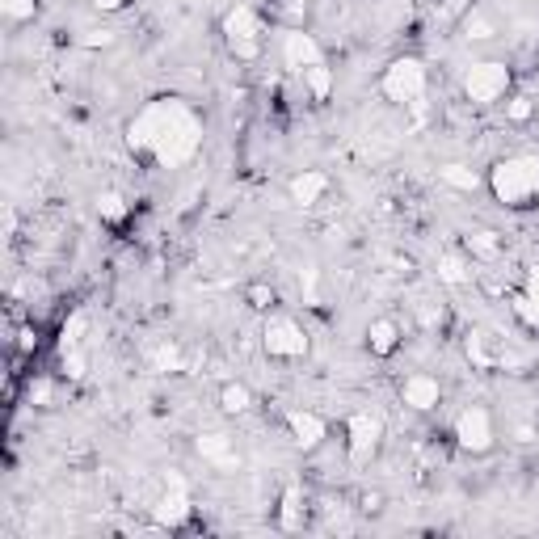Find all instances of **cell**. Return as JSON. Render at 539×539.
I'll return each instance as SVG.
<instances>
[{
	"label": "cell",
	"instance_id": "cell-8",
	"mask_svg": "<svg viewBox=\"0 0 539 539\" xmlns=\"http://www.w3.org/2000/svg\"><path fill=\"white\" fill-rule=\"evenodd\" d=\"M384 438H388L384 413H375V409H354V413H346V422H342V443H346L350 464H371V459L379 455V447H384Z\"/></svg>",
	"mask_w": 539,
	"mask_h": 539
},
{
	"label": "cell",
	"instance_id": "cell-11",
	"mask_svg": "<svg viewBox=\"0 0 539 539\" xmlns=\"http://www.w3.org/2000/svg\"><path fill=\"white\" fill-rule=\"evenodd\" d=\"M278 59H283V68H287L291 76H299L304 68L321 64L325 47L316 43V34H308L304 26H287L283 34H278Z\"/></svg>",
	"mask_w": 539,
	"mask_h": 539
},
{
	"label": "cell",
	"instance_id": "cell-22",
	"mask_svg": "<svg viewBox=\"0 0 539 539\" xmlns=\"http://www.w3.org/2000/svg\"><path fill=\"white\" fill-rule=\"evenodd\" d=\"M308 518V497L299 485H283V497H278V510H274V523L278 531H299Z\"/></svg>",
	"mask_w": 539,
	"mask_h": 539
},
{
	"label": "cell",
	"instance_id": "cell-34",
	"mask_svg": "<svg viewBox=\"0 0 539 539\" xmlns=\"http://www.w3.org/2000/svg\"><path fill=\"white\" fill-rule=\"evenodd\" d=\"M89 9L102 13V17H118V13L131 9V0H89Z\"/></svg>",
	"mask_w": 539,
	"mask_h": 539
},
{
	"label": "cell",
	"instance_id": "cell-17",
	"mask_svg": "<svg viewBox=\"0 0 539 539\" xmlns=\"http://www.w3.org/2000/svg\"><path fill=\"white\" fill-rule=\"evenodd\" d=\"M510 308H514V316H518V321H523L527 329L539 333V262L523 270V283L510 291Z\"/></svg>",
	"mask_w": 539,
	"mask_h": 539
},
{
	"label": "cell",
	"instance_id": "cell-30",
	"mask_svg": "<svg viewBox=\"0 0 539 539\" xmlns=\"http://www.w3.org/2000/svg\"><path fill=\"white\" fill-rule=\"evenodd\" d=\"M85 51H110L118 43V34L114 30H102V26H93V30H81V38H76Z\"/></svg>",
	"mask_w": 539,
	"mask_h": 539
},
{
	"label": "cell",
	"instance_id": "cell-27",
	"mask_svg": "<svg viewBox=\"0 0 539 539\" xmlns=\"http://www.w3.org/2000/svg\"><path fill=\"white\" fill-rule=\"evenodd\" d=\"M85 329H89V316L85 312H72L68 321H64V329H59V354H64V350H81Z\"/></svg>",
	"mask_w": 539,
	"mask_h": 539
},
{
	"label": "cell",
	"instance_id": "cell-14",
	"mask_svg": "<svg viewBox=\"0 0 539 539\" xmlns=\"http://www.w3.org/2000/svg\"><path fill=\"white\" fill-rule=\"evenodd\" d=\"M194 518V506H190V493L182 481H173L161 497H156V506H152V523L161 527V531H182L186 523Z\"/></svg>",
	"mask_w": 539,
	"mask_h": 539
},
{
	"label": "cell",
	"instance_id": "cell-26",
	"mask_svg": "<svg viewBox=\"0 0 539 539\" xmlns=\"http://www.w3.org/2000/svg\"><path fill=\"white\" fill-rule=\"evenodd\" d=\"M245 304H249L253 312L270 316V312L278 308V291H274V283H266V278H257V283H249V287H245Z\"/></svg>",
	"mask_w": 539,
	"mask_h": 539
},
{
	"label": "cell",
	"instance_id": "cell-9",
	"mask_svg": "<svg viewBox=\"0 0 539 539\" xmlns=\"http://www.w3.org/2000/svg\"><path fill=\"white\" fill-rule=\"evenodd\" d=\"M396 401H401L409 413H438L447 401V388H443V379L430 375V371H409L396 379Z\"/></svg>",
	"mask_w": 539,
	"mask_h": 539
},
{
	"label": "cell",
	"instance_id": "cell-15",
	"mask_svg": "<svg viewBox=\"0 0 539 539\" xmlns=\"http://www.w3.org/2000/svg\"><path fill=\"white\" fill-rule=\"evenodd\" d=\"M329 190H333V177L325 169H299V173L287 177V198L299 211H312L316 203H325Z\"/></svg>",
	"mask_w": 539,
	"mask_h": 539
},
{
	"label": "cell",
	"instance_id": "cell-18",
	"mask_svg": "<svg viewBox=\"0 0 539 539\" xmlns=\"http://www.w3.org/2000/svg\"><path fill=\"white\" fill-rule=\"evenodd\" d=\"M497 34H502V22H497L485 5H472L464 17H459V38H464L468 47H485Z\"/></svg>",
	"mask_w": 539,
	"mask_h": 539
},
{
	"label": "cell",
	"instance_id": "cell-19",
	"mask_svg": "<svg viewBox=\"0 0 539 539\" xmlns=\"http://www.w3.org/2000/svg\"><path fill=\"white\" fill-rule=\"evenodd\" d=\"M476 262L464 253V249H447L443 257H438V283H447L451 291H464V287H472L476 283V270H472Z\"/></svg>",
	"mask_w": 539,
	"mask_h": 539
},
{
	"label": "cell",
	"instance_id": "cell-2",
	"mask_svg": "<svg viewBox=\"0 0 539 539\" xmlns=\"http://www.w3.org/2000/svg\"><path fill=\"white\" fill-rule=\"evenodd\" d=\"M485 190L497 207L527 211L539 203V156L535 152H510L497 156L485 169Z\"/></svg>",
	"mask_w": 539,
	"mask_h": 539
},
{
	"label": "cell",
	"instance_id": "cell-35",
	"mask_svg": "<svg viewBox=\"0 0 539 539\" xmlns=\"http://www.w3.org/2000/svg\"><path fill=\"white\" fill-rule=\"evenodd\" d=\"M17 350H34V329H22V333H17Z\"/></svg>",
	"mask_w": 539,
	"mask_h": 539
},
{
	"label": "cell",
	"instance_id": "cell-32",
	"mask_svg": "<svg viewBox=\"0 0 539 539\" xmlns=\"http://www.w3.org/2000/svg\"><path fill=\"white\" fill-rule=\"evenodd\" d=\"M464 350H468V358H472L476 367H493V354H489V346H485V333H468Z\"/></svg>",
	"mask_w": 539,
	"mask_h": 539
},
{
	"label": "cell",
	"instance_id": "cell-20",
	"mask_svg": "<svg viewBox=\"0 0 539 539\" xmlns=\"http://www.w3.org/2000/svg\"><path fill=\"white\" fill-rule=\"evenodd\" d=\"M215 405H219L224 417H245V413H253L257 396H253V388L245 384V379H224L219 392H215Z\"/></svg>",
	"mask_w": 539,
	"mask_h": 539
},
{
	"label": "cell",
	"instance_id": "cell-4",
	"mask_svg": "<svg viewBox=\"0 0 539 539\" xmlns=\"http://www.w3.org/2000/svg\"><path fill=\"white\" fill-rule=\"evenodd\" d=\"M430 89V68L422 55H396L379 72V97L396 110H413Z\"/></svg>",
	"mask_w": 539,
	"mask_h": 539
},
{
	"label": "cell",
	"instance_id": "cell-6",
	"mask_svg": "<svg viewBox=\"0 0 539 539\" xmlns=\"http://www.w3.org/2000/svg\"><path fill=\"white\" fill-rule=\"evenodd\" d=\"M308 350H312V337L291 312L274 308L262 321V354L270 358V363H304Z\"/></svg>",
	"mask_w": 539,
	"mask_h": 539
},
{
	"label": "cell",
	"instance_id": "cell-33",
	"mask_svg": "<svg viewBox=\"0 0 539 539\" xmlns=\"http://www.w3.org/2000/svg\"><path fill=\"white\" fill-rule=\"evenodd\" d=\"M384 506H388V497L379 493V489H363V493H358V510H363V514H384Z\"/></svg>",
	"mask_w": 539,
	"mask_h": 539
},
{
	"label": "cell",
	"instance_id": "cell-31",
	"mask_svg": "<svg viewBox=\"0 0 539 539\" xmlns=\"http://www.w3.org/2000/svg\"><path fill=\"white\" fill-rule=\"evenodd\" d=\"M85 354L81 350H64V354H59V375H64V379H85Z\"/></svg>",
	"mask_w": 539,
	"mask_h": 539
},
{
	"label": "cell",
	"instance_id": "cell-29",
	"mask_svg": "<svg viewBox=\"0 0 539 539\" xmlns=\"http://www.w3.org/2000/svg\"><path fill=\"white\" fill-rule=\"evenodd\" d=\"M30 405L34 409H51L55 405V379L51 375H38V379H30Z\"/></svg>",
	"mask_w": 539,
	"mask_h": 539
},
{
	"label": "cell",
	"instance_id": "cell-21",
	"mask_svg": "<svg viewBox=\"0 0 539 539\" xmlns=\"http://www.w3.org/2000/svg\"><path fill=\"white\" fill-rule=\"evenodd\" d=\"M438 186L451 190V194H481L485 190V173H476L464 161H451V165H438Z\"/></svg>",
	"mask_w": 539,
	"mask_h": 539
},
{
	"label": "cell",
	"instance_id": "cell-5",
	"mask_svg": "<svg viewBox=\"0 0 539 539\" xmlns=\"http://www.w3.org/2000/svg\"><path fill=\"white\" fill-rule=\"evenodd\" d=\"M459 89H464L468 106H502L506 93L514 89V64L510 59H472L459 76Z\"/></svg>",
	"mask_w": 539,
	"mask_h": 539
},
{
	"label": "cell",
	"instance_id": "cell-12",
	"mask_svg": "<svg viewBox=\"0 0 539 539\" xmlns=\"http://www.w3.org/2000/svg\"><path fill=\"white\" fill-rule=\"evenodd\" d=\"M194 451L203 455V464H211L215 472H241V464H245V455H241V447H236V438H228V434H219V430H203L194 438Z\"/></svg>",
	"mask_w": 539,
	"mask_h": 539
},
{
	"label": "cell",
	"instance_id": "cell-16",
	"mask_svg": "<svg viewBox=\"0 0 539 539\" xmlns=\"http://www.w3.org/2000/svg\"><path fill=\"white\" fill-rule=\"evenodd\" d=\"M459 249H464L476 266H497L506 257V236L497 228H472L459 236Z\"/></svg>",
	"mask_w": 539,
	"mask_h": 539
},
{
	"label": "cell",
	"instance_id": "cell-3",
	"mask_svg": "<svg viewBox=\"0 0 539 539\" xmlns=\"http://www.w3.org/2000/svg\"><path fill=\"white\" fill-rule=\"evenodd\" d=\"M266 34V13L253 0H228V9L219 13V43L236 64H257L266 55Z\"/></svg>",
	"mask_w": 539,
	"mask_h": 539
},
{
	"label": "cell",
	"instance_id": "cell-23",
	"mask_svg": "<svg viewBox=\"0 0 539 539\" xmlns=\"http://www.w3.org/2000/svg\"><path fill=\"white\" fill-rule=\"evenodd\" d=\"M299 81H304V89H308V97L316 106H325L333 97V89H337V72L329 68V59H321V64H312V68L299 72Z\"/></svg>",
	"mask_w": 539,
	"mask_h": 539
},
{
	"label": "cell",
	"instance_id": "cell-13",
	"mask_svg": "<svg viewBox=\"0 0 539 539\" xmlns=\"http://www.w3.org/2000/svg\"><path fill=\"white\" fill-rule=\"evenodd\" d=\"M363 346H367L371 358H379V363L396 358V354H401V346H405L401 321H396V316H371L367 329H363Z\"/></svg>",
	"mask_w": 539,
	"mask_h": 539
},
{
	"label": "cell",
	"instance_id": "cell-24",
	"mask_svg": "<svg viewBox=\"0 0 539 539\" xmlns=\"http://www.w3.org/2000/svg\"><path fill=\"white\" fill-rule=\"evenodd\" d=\"M97 219H102V228H123L131 219V198L123 190H102L97 194Z\"/></svg>",
	"mask_w": 539,
	"mask_h": 539
},
{
	"label": "cell",
	"instance_id": "cell-10",
	"mask_svg": "<svg viewBox=\"0 0 539 539\" xmlns=\"http://www.w3.org/2000/svg\"><path fill=\"white\" fill-rule=\"evenodd\" d=\"M283 426H287L291 447H295V451H304V455L321 451V447L329 443V417H325V413H316V409H304V405H299V409H287Z\"/></svg>",
	"mask_w": 539,
	"mask_h": 539
},
{
	"label": "cell",
	"instance_id": "cell-25",
	"mask_svg": "<svg viewBox=\"0 0 539 539\" xmlns=\"http://www.w3.org/2000/svg\"><path fill=\"white\" fill-rule=\"evenodd\" d=\"M535 114H539V106H535V97H531V93H523V89H510V93H506L502 118H506L510 127H527V123H535Z\"/></svg>",
	"mask_w": 539,
	"mask_h": 539
},
{
	"label": "cell",
	"instance_id": "cell-1",
	"mask_svg": "<svg viewBox=\"0 0 539 539\" xmlns=\"http://www.w3.org/2000/svg\"><path fill=\"white\" fill-rule=\"evenodd\" d=\"M127 148L152 169H182L203 152V114L182 97H152L131 114Z\"/></svg>",
	"mask_w": 539,
	"mask_h": 539
},
{
	"label": "cell",
	"instance_id": "cell-7",
	"mask_svg": "<svg viewBox=\"0 0 539 539\" xmlns=\"http://www.w3.org/2000/svg\"><path fill=\"white\" fill-rule=\"evenodd\" d=\"M451 438H455V447L464 455H472V459L489 455L497 447V417H493V409L481 405V401L464 405L451 417Z\"/></svg>",
	"mask_w": 539,
	"mask_h": 539
},
{
	"label": "cell",
	"instance_id": "cell-28",
	"mask_svg": "<svg viewBox=\"0 0 539 539\" xmlns=\"http://www.w3.org/2000/svg\"><path fill=\"white\" fill-rule=\"evenodd\" d=\"M38 5H43V0H0V17H5L9 26H26L38 17Z\"/></svg>",
	"mask_w": 539,
	"mask_h": 539
}]
</instances>
